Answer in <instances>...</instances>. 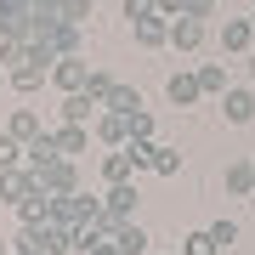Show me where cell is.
Wrapping results in <instances>:
<instances>
[{"label":"cell","mask_w":255,"mask_h":255,"mask_svg":"<svg viewBox=\"0 0 255 255\" xmlns=\"http://www.w3.org/2000/svg\"><path fill=\"white\" fill-rule=\"evenodd\" d=\"M85 80H91V63H85V57L80 51H74V57H57V63H51V85H57V91H85Z\"/></svg>","instance_id":"cell-1"},{"label":"cell","mask_w":255,"mask_h":255,"mask_svg":"<svg viewBox=\"0 0 255 255\" xmlns=\"http://www.w3.org/2000/svg\"><path fill=\"white\" fill-rule=\"evenodd\" d=\"M170 46L182 51V57H193V51L204 46V17H187V11H182V17H170Z\"/></svg>","instance_id":"cell-2"},{"label":"cell","mask_w":255,"mask_h":255,"mask_svg":"<svg viewBox=\"0 0 255 255\" xmlns=\"http://www.w3.org/2000/svg\"><path fill=\"white\" fill-rule=\"evenodd\" d=\"M221 114H227V125H250V119H255V85H227Z\"/></svg>","instance_id":"cell-3"},{"label":"cell","mask_w":255,"mask_h":255,"mask_svg":"<svg viewBox=\"0 0 255 255\" xmlns=\"http://www.w3.org/2000/svg\"><path fill=\"white\" fill-rule=\"evenodd\" d=\"M164 97H170L176 108H193V102L204 97V85H199V68H182V74H170V80H164Z\"/></svg>","instance_id":"cell-4"},{"label":"cell","mask_w":255,"mask_h":255,"mask_svg":"<svg viewBox=\"0 0 255 255\" xmlns=\"http://www.w3.org/2000/svg\"><path fill=\"white\" fill-rule=\"evenodd\" d=\"M57 114H63L68 125H97V114H102V102H97L91 91H68V97H63V108H57Z\"/></svg>","instance_id":"cell-5"},{"label":"cell","mask_w":255,"mask_h":255,"mask_svg":"<svg viewBox=\"0 0 255 255\" xmlns=\"http://www.w3.org/2000/svg\"><path fill=\"white\" fill-rule=\"evenodd\" d=\"M130 28H136V46H147V51L170 46V17H164V11H153V17H136Z\"/></svg>","instance_id":"cell-6"},{"label":"cell","mask_w":255,"mask_h":255,"mask_svg":"<svg viewBox=\"0 0 255 255\" xmlns=\"http://www.w3.org/2000/svg\"><path fill=\"white\" fill-rule=\"evenodd\" d=\"M97 142H102V147H125V142H130V119L114 114V108H102V114H97Z\"/></svg>","instance_id":"cell-7"},{"label":"cell","mask_w":255,"mask_h":255,"mask_svg":"<svg viewBox=\"0 0 255 255\" xmlns=\"http://www.w3.org/2000/svg\"><path fill=\"white\" fill-rule=\"evenodd\" d=\"M40 187L46 193H80V170H74V159H57L40 170Z\"/></svg>","instance_id":"cell-8"},{"label":"cell","mask_w":255,"mask_h":255,"mask_svg":"<svg viewBox=\"0 0 255 255\" xmlns=\"http://www.w3.org/2000/svg\"><path fill=\"white\" fill-rule=\"evenodd\" d=\"M57 147H63V159H80V153H91V125H57Z\"/></svg>","instance_id":"cell-9"},{"label":"cell","mask_w":255,"mask_h":255,"mask_svg":"<svg viewBox=\"0 0 255 255\" xmlns=\"http://www.w3.org/2000/svg\"><path fill=\"white\" fill-rule=\"evenodd\" d=\"M6 80H11V91H23V97H34L40 85L51 80V68H40V63H17V68H6Z\"/></svg>","instance_id":"cell-10"},{"label":"cell","mask_w":255,"mask_h":255,"mask_svg":"<svg viewBox=\"0 0 255 255\" xmlns=\"http://www.w3.org/2000/svg\"><path fill=\"white\" fill-rule=\"evenodd\" d=\"M6 136H17V142L28 147L34 136H46V125H40V114H34V108H11V119H6Z\"/></svg>","instance_id":"cell-11"},{"label":"cell","mask_w":255,"mask_h":255,"mask_svg":"<svg viewBox=\"0 0 255 255\" xmlns=\"http://www.w3.org/2000/svg\"><path fill=\"white\" fill-rule=\"evenodd\" d=\"M23 159H28V170H46V164L63 159V147H57V130H46V136H34L23 147Z\"/></svg>","instance_id":"cell-12"},{"label":"cell","mask_w":255,"mask_h":255,"mask_svg":"<svg viewBox=\"0 0 255 255\" xmlns=\"http://www.w3.org/2000/svg\"><path fill=\"white\" fill-rule=\"evenodd\" d=\"M250 40H255V23L250 17H227V23H221V51H250Z\"/></svg>","instance_id":"cell-13"},{"label":"cell","mask_w":255,"mask_h":255,"mask_svg":"<svg viewBox=\"0 0 255 255\" xmlns=\"http://www.w3.org/2000/svg\"><path fill=\"white\" fill-rule=\"evenodd\" d=\"M227 193L233 199H255V159H233L227 164Z\"/></svg>","instance_id":"cell-14"},{"label":"cell","mask_w":255,"mask_h":255,"mask_svg":"<svg viewBox=\"0 0 255 255\" xmlns=\"http://www.w3.org/2000/svg\"><path fill=\"white\" fill-rule=\"evenodd\" d=\"M102 204H108L114 216H125V221H130V216H136V182H114L108 193H102Z\"/></svg>","instance_id":"cell-15"},{"label":"cell","mask_w":255,"mask_h":255,"mask_svg":"<svg viewBox=\"0 0 255 255\" xmlns=\"http://www.w3.org/2000/svg\"><path fill=\"white\" fill-rule=\"evenodd\" d=\"M114 244H119V255H147V244H153V238H147V227L130 216L125 227H119V238H114Z\"/></svg>","instance_id":"cell-16"},{"label":"cell","mask_w":255,"mask_h":255,"mask_svg":"<svg viewBox=\"0 0 255 255\" xmlns=\"http://www.w3.org/2000/svg\"><path fill=\"white\" fill-rule=\"evenodd\" d=\"M130 176H136V164H130V153L125 147H108V159H102V182H130Z\"/></svg>","instance_id":"cell-17"},{"label":"cell","mask_w":255,"mask_h":255,"mask_svg":"<svg viewBox=\"0 0 255 255\" xmlns=\"http://www.w3.org/2000/svg\"><path fill=\"white\" fill-rule=\"evenodd\" d=\"M153 176H182V147L153 142Z\"/></svg>","instance_id":"cell-18"},{"label":"cell","mask_w":255,"mask_h":255,"mask_svg":"<svg viewBox=\"0 0 255 255\" xmlns=\"http://www.w3.org/2000/svg\"><path fill=\"white\" fill-rule=\"evenodd\" d=\"M46 40L57 46V57H74V51H80V23H57Z\"/></svg>","instance_id":"cell-19"},{"label":"cell","mask_w":255,"mask_h":255,"mask_svg":"<svg viewBox=\"0 0 255 255\" xmlns=\"http://www.w3.org/2000/svg\"><path fill=\"white\" fill-rule=\"evenodd\" d=\"M199 85H204V97H227V68L221 63H199Z\"/></svg>","instance_id":"cell-20"},{"label":"cell","mask_w":255,"mask_h":255,"mask_svg":"<svg viewBox=\"0 0 255 255\" xmlns=\"http://www.w3.org/2000/svg\"><path fill=\"white\" fill-rule=\"evenodd\" d=\"M85 91H91V97L102 102V108H108V97L119 91V80H114V74H108V68H91V80H85Z\"/></svg>","instance_id":"cell-21"},{"label":"cell","mask_w":255,"mask_h":255,"mask_svg":"<svg viewBox=\"0 0 255 255\" xmlns=\"http://www.w3.org/2000/svg\"><path fill=\"white\" fill-rule=\"evenodd\" d=\"M108 108H114V114H125V119H130V114H142V91H136V85H119V91L108 97Z\"/></svg>","instance_id":"cell-22"},{"label":"cell","mask_w":255,"mask_h":255,"mask_svg":"<svg viewBox=\"0 0 255 255\" xmlns=\"http://www.w3.org/2000/svg\"><path fill=\"white\" fill-rule=\"evenodd\" d=\"M221 244H216V238H210V227H199V233H187L182 238V255H216Z\"/></svg>","instance_id":"cell-23"},{"label":"cell","mask_w":255,"mask_h":255,"mask_svg":"<svg viewBox=\"0 0 255 255\" xmlns=\"http://www.w3.org/2000/svg\"><path fill=\"white\" fill-rule=\"evenodd\" d=\"M17 164H23V142L0 130V170H17Z\"/></svg>","instance_id":"cell-24"},{"label":"cell","mask_w":255,"mask_h":255,"mask_svg":"<svg viewBox=\"0 0 255 255\" xmlns=\"http://www.w3.org/2000/svg\"><path fill=\"white\" fill-rule=\"evenodd\" d=\"M130 142H153V114H130Z\"/></svg>","instance_id":"cell-25"},{"label":"cell","mask_w":255,"mask_h":255,"mask_svg":"<svg viewBox=\"0 0 255 255\" xmlns=\"http://www.w3.org/2000/svg\"><path fill=\"white\" fill-rule=\"evenodd\" d=\"M63 23H91V0H68V6H63Z\"/></svg>","instance_id":"cell-26"},{"label":"cell","mask_w":255,"mask_h":255,"mask_svg":"<svg viewBox=\"0 0 255 255\" xmlns=\"http://www.w3.org/2000/svg\"><path fill=\"white\" fill-rule=\"evenodd\" d=\"M210 238H216L221 250H227V244H238V221H210Z\"/></svg>","instance_id":"cell-27"},{"label":"cell","mask_w":255,"mask_h":255,"mask_svg":"<svg viewBox=\"0 0 255 255\" xmlns=\"http://www.w3.org/2000/svg\"><path fill=\"white\" fill-rule=\"evenodd\" d=\"M153 11H159V0H125V17L130 23H136V17H153Z\"/></svg>","instance_id":"cell-28"},{"label":"cell","mask_w":255,"mask_h":255,"mask_svg":"<svg viewBox=\"0 0 255 255\" xmlns=\"http://www.w3.org/2000/svg\"><path fill=\"white\" fill-rule=\"evenodd\" d=\"M187 17H216V0H182Z\"/></svg>","instance_id":"cell-29"},{"label":"cell","mask_w":255,"mask_h":255,"mask_svg":"<svg viewBox=\"0 0 255 255\" xmlns=\"http://www.w3.org/2000/svg\"><path fill=\"white\" fill-rule=\"evenodd\" d=\"M85 255H119V244H114V238H97V244L85 250Z\"/></svg>","instance_id":"cell-30"},{"label":"cell","mask_w":255,"mask_h":255,"mask_svg":"<svg viewBox=\"0 0 255 255\" xmlns=\"http://www.w3.org/2000/svg\"><path fill=\"white\" fill-rule=\"evenodd\" d=\"M159 11L164 17H182V0H159Z\"/></svg>","instance_id":"cell-31"},{"label":"cell","mask_w":255,"mask_h":255,"mask_svg":"<svg viewBox=\"0 0 255 255\" xmlns=\"http://www.w3.org/2000/svg\"><path fill=\"white\" fill-rule=\"evenodd\" d=\"M244 74H250V85H255V51H250V57H244Z\"/></svg>","instance_id":"cell-32"},{"label":"cell","mask_w":255,"mask_h":255,"mask_svg":"<svg viewBox=\"0 0 255 255\" xmlns=\"http://www.w3.org/2000/svg\"><path fill=\"white\" fill-rule=\"evenodd\" d=\"M6 85H11V80H6V68H0V91H6Z\"/></svg>","instance_id":"cell-33"},{"label":"cell","mask_w":255,"mask_h":255,"mask_svg":"<svg viewBox=\"0 0 255 255\" xmlns=\"http://www.w3.org/2000/svg\"><path fill=\"white\" fill-rule=\"evenodd\" d=\"M0 204H6V193H0Z\"/></svg>","instance_id":"cell-34"},{"label":"cell","mask_w":255,"mask_h":255,"mask_svg":"<svg viewBox=\"0 0 255 255\" xmlns=\"http://www.w3.org/2000/svg\"><path fill=\"white\" fill-rule=\"evenodd\" d=\"M250 23H255V11H250Z\"/></svg>","instance_id":"cell-35"},{"label":"cell","mask_w":255,"mask_h":255,"mask_svg":"<svg viewBox=\"0 0 255 255\" xmlns=\"http://www.w3.org/2000/svg\"><path fill=\"white\" fill-rule=\"evenodd\" d=\"M0 255H6V250H0Z\"/></svg>","instance_id":"cell-36"},{"label":"cell","mask_w":255,"mask_h":255,"mask_svg":"<svg viewBox=\"0 0 255 255\" xmlns=\"http://www.w3.org/2000/svg\"><path fill=\"white\" fill-rule=\"evenodd\" d=\"M11 255H17V250H11Z\"/></svg>","instance_id":"cell-37"}]
</instances>
